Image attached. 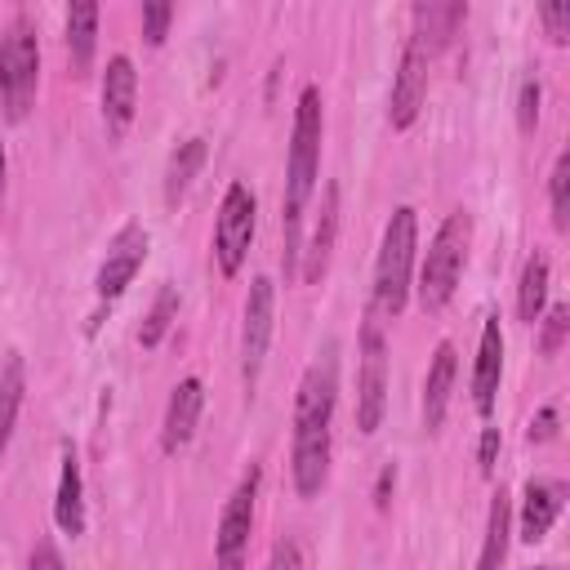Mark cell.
<instances>
[{
	"instance_id": "6da1fadb",
	"label": "cell",
	"mask_w": 570,
	"mask_h": 570,
	"mask_svg": "<svg viewBox=\"0 0 570 570\" xmlns=\"http://www.w3.org/2000/svg\"><path fill=\"white\" fill-rule=\"evenodd\" d=\"M334 401H338V361L334 343L303 370L298 392H294V445H289V472L294 490L303 499H316L330 476V423H334Z\"/></svg>"
},
{
	"instance_id": "7a4b0ae2",
	"label": "cell",
	"mask_w": 570,
	"mask_h": 570,
	"mask_svg": "<svg viewBox=\"0 0 570 570\" xmlns=\"http://www.w3.org/2000/svg\"><path fill=\"white\" fill-rule=\"evenodd\" d=\"M321 134H325V111H321V89L307 85L294 107V134H289V165H285V205H281V232H285V281L298 272L303 254V209L316 187L321 169Z\"/></svg>"
},
{
	"instance_id": "3957f363",
	"label": "cell",
	"mask_w": 570,
	"mask_h": 570,
	"mask_svg": "<svg viewBox=\"0 0 570 570\" xmlns=\"http://www.w3.org/2000/svg\"><path fill=\"white\" fill-rule=\"evenodd\" d=\"M414 249H419V218L410 205L392 209L374 263V312L379 316H401L414 281Z\"/></svg>"
},
{
	"instance_id": "277c9868",
	"label": "cell",
	"mask_w": 570,
	"mask_h": 570,
	"mask_svg": "<svg viewBox=\"0 0 570 570\" xmlns=\"http://www.w3.org/2000/svg\"><path fill=\"white\" fill-rule=\"evenodd\" d=\"M468 245H472V214L468 209L445 214V223L436 227V236H432V245L423 254L419 285H414L423 312H441L454 298V285H459L463 263H468Z\"/></svg>"
},
{
	"instance_id": "5b68a950",
	"label": "cell",
	"mask_w": 570,
	"mask_h": 570,
	"mask_svg": "<svg viewBox=\"0 0 570 570\" xmlns=\"http://www.w3.org/2000/svg\"><path fill=\"white\" fill-rule=\"evenodd\" d=\"M40 85V40L36 22L27 13H13L4 36H0V102L9 120H22L36 102Z\"/></svg>"
},
{
	"instance_id": "8992f818",
	"label": "cell",
	"mask_w": 570,
	"mask_h": 570,
	"mask_svg": "<svg viewBox=\"0 0 570 570\" xmlns=\"http://www.w3.org/2000/svg\"><path fill=\"white\" fill-rule=\"evenodd\" d=\"M254 223H258L254 191L245 183H232L223 191L218 223H214V258H218V272L223 276H236L240 272V263L249 254V240H254Z\"/></svg>"
},
{
	"instance_id": "52a82bcc",
	"label": "cell",
	"mask_w": 570,
	"mask_h": 570,
	"mask_svg": "<svg viewBox=\"0 0 570 570\" xmlns=\"http://www.w3.org/2000/svg\"><path fill=\"white\" fill-rule=\"evenodd\" d=\"M387 405V338L374 316L361 325V374H356V428L370 436L383 423Z\"/></svg>"
},
{
	"instance_id": "ba28073f",
	"label": "cell",
	"mask_w": 570,
	"mask_h": 570,
	"mask_svg": "<svg viewBox=\"0 0 570 570\" xmlns=\"http://www.w3.org/2000/svg\"><path fill=\"white\" fill-rule=\"evenodd\" d=\"M258 481H263V472L249 468V472L236 481V490L227 494V503H223L218 534H214V561H218V570H240L245 557H249V530H254Z\"/></svg>"
},
{
	"instance_id": "9c48e42d",
	"label": "cell",
	"mask_w": 570,
	"mask_h": 570,
	"mask_svg": "<svg viewBox=\"0 0 570 570\" xmlns=\"http://www.w3.org/2000/svg\"><path fill=\"white\" fill-rule=\"evenodd\" d=\"M272 321H276V285L267 276H254L249 294H245V316H240V379L249 392H254L263 361H267Z\"/></svg>"
},
{
	"instance_id": "30bf717a",
	"label": "cell",
	"mask_w": 570,
	"mask_h": 570,
	"mask_svg": "<svg viewBox=\"0 0 570 570\" xmlns=\"http://www.w3.org/2000/svg\"><path fill=\"white\" fill-rule=\"evenodd\" d=\"M428 62L432 53L410 36L405 49H401V62H396V80H392V98H387V125L392 129H410L423 98H428Z\"/></svg>"
},
{
	"instance_id": "8fae6325",
	"label": "cell",
	"mask_w": 570,
	"mask_h": 570,
	"mask_svg": "<svg viewBox=\"0 0 570 570\" xmlns=\"http://www.w3.org/2000/svg\"><path fill=\"white\" fill-rule=\"evenodd\" d=\"M142 258H147V232H142L138 223H125V227L116 232V240H111L102 267H98V281H94L98 303H116V298L129 289V281L138 276Z\"/></svg>"
},
{
	"instance_id": "7c38bea8",
	"label": "cell",
	"mask_w": 570,
	"mask_h": 570,
	"mask_svg": "<svg viewBox=\"0 0 570 570\" xmlns=\"http://www.w3.org/2000/svg\"><path fill=\"white\" fill-rule=\"evenodd\" d=\"M134 111H138V71L125 53L107 58V71H102V125H107V138H120L129 125H134Z\"/></svg>"
},
{
	"instance_id": "4fadbf2b",
	"label": "cell",
	"mask_w": 570,
	"mask_h": 570,
	"mask_svg": "<svg viewBox=\"0 0 570 570\" xmlns=\"http://www.w3.org/2000/svg\"><path fill=\"white\" fill-rule=\"evenodd\" d=\"M200 405H205V383L196 374L178 379V387L169 392V405H165V423H160V450L165 454H178L196 436Z\"/></svg>"
},
{
	"instance_id": "5bb4252c",
	"label": "cell",
	"mask_w": 570,
	"mask_h": 570,
	"mask_svg": "<svg viewBox=\"0 0 570 570\" xmlns=\"http://www.w3.org/2000/svg\"><path fill=\"white\" fill-rule=\"evenodd\" d=\"M499 379H503V330H499V316H485L481 347H476V370H472V405H476V414L494 410Z\"/></svg>"
},
{
	"instance_id": "9a60e30c",
	"label": "cell",
	"mask_w": 570,
	"mask_h": 570,
	"mask_svg": "<svg viewBox=\"0 0 570 570\" xmlns=\"http://www.w3.org/2000/svg\"><path fill=\"white\" fill-rule=\"evenodd\" d=\"M561 503H566V485H561V481H525L521 512H517L521 539H525V543H539V539L552 530V521L561 517Z\"/></svg>"
},
{
	"instance_id": "2e32d148",
	"label": "cell",
	"mask_w": 570,
	"mask_h": 570,
	"mask_svg": "<svg viewBox=\"0 0 570 570\" xmlns=\"http://www.w3.org/2000/svg\"><path fill=\"white\" fill-rule=\"evenodd\" d=\"M454 379H459L454 343H436L432 365H428V379H423V428H428V432H436V428H441V419H445V410H450Z\"/></svg>"
},
{
	"instance_id": "e0dca14e",
	"label": "cell",
	"mask_w": 570,
	"mask_h": 570,
	"mask_svg": "<svg viewBox=\"0 0 570 570\" xmlns=\"http://www.w3.org/2000/svg\"><path fill=\"white\" fill-rule=\"evenodd\" d=\"M53 521L62 534H85V481H80V459L71 445H62V472H58V499H53Z\"/></svg>"
},
{
	"instance_id": "ac0fdd59",
	"label": "cell",
	"mask_w": 570,
	"mask_h": 570,
	"mask_svg": "<svg viewBox=\"0 0 570 570\" xmlns=\"http://www.w3.org/2000/svg\"><path fill=\"white\" fill-rule=\"evenodd\" d=\"M334 232H338V187L325 183V196H321V214H316V227H312V240H307V263H303V281L316 285L330 267V249H334Z\"/></svg>"
},
{
	"instance_id": "d6986e66",
	"label": "cell",
	"mask_w": 570,
	"mask_h": 570,
	"mask_svg": "<svg viewBox=\"0 0 570 570\" xmlns=\"http://www.w3.org/2000/svg\"><path fill=\"white\" fill-rule=\"evenodd\" d=\"M414 40L428 49V53H436L454 31H459V22L468 18V4H459V0H450V4H436V0H428V4H414Z\"/></svg>"
},
{
	"instance_id": "ffe728a7",
	"label": "cell",
	"mask_w": 570,
	"mask_h": 570,
	"mask_svg": "<svg viewBox=\"0 0 570 570\" xmlns=\"http://www.w3.org/2000/svg\"><path fill=\"white\" fill-rule=\"evenodd\" d=\"M94 45H98V4L80 0V4L67 9V58H71V71L76 76L89 71Z\"/></svg>"
},
{
	"instance_id": "44dd1931",
	"label": "cell",
	"mask_w": 570,
	"mask_h": 570,
	"mask_svg": "<svg viewBox=\"0 0 570 570\" xmlns=\"http://www.w3.org/2000/svg\"><path fill=\"white\" fill-rule=\"evenodd\" d=\"M508 539H512V503H508V494L499 490V494L490 499V517H485V539H481L476 570H503V561H508Z\"/></svg>"
},
{
	"instance_id": "7402d4cb",
	"label": "cell",
	"mask_w": 570,
	"mask_h": 570,
	"mask_svg": "<svg viewBox=\"0 0 570 570\" xmlns=\"http://www.w3.org/2000/svg\"><path fill=\"white\" fill-rule=\"evenodd\" d=\"M22 392H27V370H22V356L9 352L0 361V459L13 441V423H18V410H22Z\"/></svg>"
},
{
	"instance_id": "603a6c76",
	"label": "cell",
	"mask_w": 570,
	"mask_h": 570,
	"mask_svg": "<svg viewBox=\"0 0 570 570\" xmlns=\"http://www.w3.org/2000/svg\"><path fill=\"white\" fill-rule=\"evenodd\" d=\"M543 303H548V254H530L517 281V316L534 325L543 316Z\"/></svg>"
},
{
	"instance_id": "cb8c5ba5",
	"label": "cell",
	"mask_w": 570,
	"mask_h": 570,
	"mask_svg": "<svg viewBox=\"0 0 570 570\" xmlns=\"http://www.w3.org/2000/svg\"><path fill=\"white\" fill-rule=\"evenodd\" d=\"M200 165H205V138H187V142L174 147L169 169H165V200H169V205H178V200L187 196V187H191V178L200 174Z\"/></svg>"
},
{
	"instance_id": "d4e9b609",
	"label": "cell",
	"mask_w": 570,
	"mask_h": 570,
	"mask_svg": "<svg viewBox=\"0 0 570 570\" xmlns=\"http://www.w3.org/2000/svg\"><path fill=\"white\" fill-rule=\"evenodd\" d=\"M174 321H178V294H174V285H165V289L156 294V303H151L142 330H138V343H142V347H156V343L169 334Z\"/></svg>"
},
{
	"instance_id": "484cf974",
	"label": "cell",
	"mask_w": 570,
	"mask_h": 570,
	"mask_svg": "<svg viewBox=\"0 0 570 570\" xmlns=\"http://www.w3.org/2000/svg\"><path fill=\"white\" fill-rule=\"evenodd\" d=\"M548 200H552V227H557V232H570V151H561V156L552 160Z\"/></svg>"
},
{
	"instance_id": "4316f807",
	"label": "cell",
	"mask_w": 570,
	"mask_h": 570,
	"mask_svg": "<svg viewBox=\"0 0 570 570\" xmlns=\"http://www.w3.org/2000/svg\"><path fill=\"white\" fill-rule=\"evenodd\" d=\"M539 98H543V89H539V80L534 76H525L521 80V94H517V125L530 134L534 129V120H539Z\"/></svg>"
},
{
	"instance_id": "83f0119b",
	"label": "cell",
	"mask_w": 570,
	"mask_h": 570,
	"mask_svg": "<svg viewBox=\"0 0 570 570\" xmlns=\"http://www.w3.org/2000/svg\"><path fill=\"white\" fill-rule=\"evenodd\" d=\"M169 18H174V4H165V0L142 4V36H147V45H160V40H165Z\"/></svg>"
},
{
	"instance_id": "f1b7e54d",
	"label": "cell",
	"mask_w": 570,
	"mask_h": 570,
	"mask_svg": "<svg viewBox=\"0 0 570 570\" xmlns=\"http://www.w3.org/2000/svg\"><path fill=\"white\" fill-rule=\"evenodd\" d=\"M539 18H543V27H548L552 45H566V40H570V4H566V0L543 4V9H539Z\"/></svg>"
},
{
	"instance_id": "f546056e",
	"label": "cell",
	"mask_w": 570,
	"mask_h": 570,
	"mask_svg": "<svg viewBox=\"0 0 570 570\" xmlns=\"http://www.w3.org/2000/svg\"><path fill=\"white\" fill-rule=\"evenodd\" d=\"M267 570H303V548L294 534H281L272 543V557H267Z\"/></svg>"
},
{
	"instance_id": "4dcf8cb0",
	"label": "cell",
	"mask_w": 570,
	"mask_h": 570,
	"mask_svg": "<svg viewBox=\"0 0 570 570\" xmlns=\"http://www.w3.org/2000/svg\"><path fill=\"white\" fill-rule=\"evenodd\" d=\"M566 325H570V312L557 303V307L548 312V321H543V338H539V347H543L548 356L561 347V338H566Z\"/></svg>"
},
{
	"instance_id": "1f68e13d",
	"label": "cell",
	"mask_w": 570,
	"mask_h": 570,
	"mask_svg": "<svg viewBox=\"0 0 570 570\" xmlns=\"http://www.w3.org/2000/svg\"><path fill=\"white\" fill-rule=\"evenodd\" d=\"M27 570H67V566H62L58 548H53L49 539H40V543L31 548V557H27Z\"/></svg>"
},
{
	"instance_id": "d6a6232c",
	"label": "cell",
	"mask_w": 570,
	"mask_h": 570,
	"mask_svg": "<svg viewBox=\"0 0 570 570\" xmlns=\"http://www.w3.org/2000/svg\"><path fill=\"white\" fill-rule=\"evenodd\" d=\"M552 436H557V405H543L530 419V441H552Z\"/></svg>"
},
{
	"instance_id": "836d02e7",
	"label": "cell",
	"mask_w": 570,
	"mask_h": 570,
	"mask_svg": "<svg viewBox=\"0 0 570 570\" xmlns=\"http://www.w3.org/2000/svg\"><path fill=\"white\" fill-rule=\"evenodd\" d=\"M494 454H499V428H485L481 432V450H476V463H481L485 476L494 472Z\"/></svg>"
},
{
	"instance_id": "e575fe53",
	"label": "cell",
	"mask_w": 570,
	"mask_h": 570,
	"mask_svg": "<svg viewBox=\"0 0 570 570\" xmlns=\"http://www.w3.org/2000/svg\"><path fill=\"white\" fill-rule=\"evenodd\" d=\"M396 481V472L392 468H383V476H379V508H387V485Z\"/></svg>"
},
{
	"instance_id": "d590c367",
	"label": "cell",
	"mask_w": 570,
	"mask_h": 570,
	"mask_svg": "<svg viewBox=\"0 0 570 570\" xmlns=\"http://www.w3.org/2000/svg\"><path fill=\"white\" fill-rule=\"evenodd\" d=\"M0 196H4V147H0Z\"/></svg>"
},
{
	"instance_id": "8d00e7d4",
	"label": "cell",
	"mask_w": 570,
	"mask_h": 570,
	"mask_svg": "<svg viewBox=\"0 0 570 570\" xmlns=\"http://www.w3.org/2000/svg\"><path fill=\"white\" fill-rule=\"evenodd\" d=\"M539 570H552V566H539Z\"/></svg>"
}]
</instances>
